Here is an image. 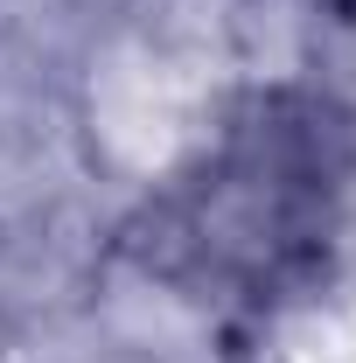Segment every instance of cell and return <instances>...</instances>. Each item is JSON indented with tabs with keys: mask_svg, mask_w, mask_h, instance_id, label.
Listing matches in <instances>:
<instances>
[{
	"mask_svg": "<svg viewBox=\"0 0 356 363\" xmlns=\"http://www.w3.org/2000/svg\"><path fill=\"white\" fill-rule=\"evenodd\" d=\"M335 7H343V14H356V0H335Z\"/></svg>",
	"mask_w": 356,
	"mask_h": 363,
	"instance_id": "6da1fadb",
	"label": "cell"
}]
</instances>
